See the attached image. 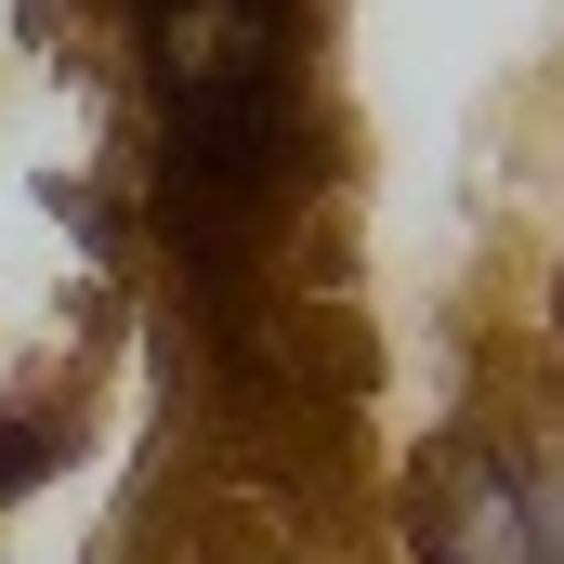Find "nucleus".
Instances as JSON below:
<instances>
[{"label":"nucleus","instance_id":"1","mask_svg":"<svg viewBox=\"0 0 564 564\" xmlns=\"http://www.w3.org/2000/svg\"><path fill=\"white\" fill-rule=\"evenodd\" d=\"M158 79H171V144L210 184H263L289 119L276 0H158Z\"/></svg>","mask_w":564,"mask_h":564},{"label":"nucleus","instance_id":"2","mask_svg":"<svg viewBox=\"0 0 564 564\" xmlns=\"http://www.w3.org/2000/svg\"><path fill=\"white\" fill-rule=\"evenodd\" d=\"M433 539L446 564H564V459H473Z\"/></svg>","mask_w":564,"mask_h":564}]
</instances>
